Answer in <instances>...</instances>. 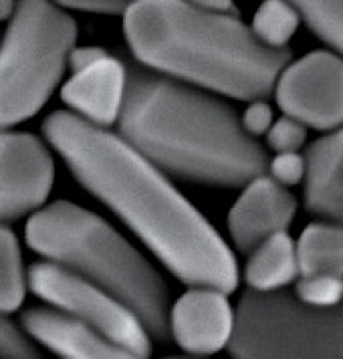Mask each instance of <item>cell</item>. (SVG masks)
Segmentation results:
<instances>
[{
	"mask_svg": "<svg viewBox=\"0 0 343 359\" xmlns=\"http://www.w3.org/2000/svg\"><path fill=\"white\" fill-rule=\"evenodd\" d=\"M43 131L73 176L107 204L172 275L190 287L234 293L238 287L234 252L156 163L119 133L71 111L51 114Z\"/></svg>",
	"mask_w": 343,
	"mask_h": 359,
	"instance_id": "6da1fadb",
	"label": "cell"
},
{
	"mask_svg": "<svg viewBox=\"0 0 343 359\" xmlns=\"http://www.w3.org/2000/svg\"><path fill=\"white\" fill-rule=\"evenodd\" d=\"M117 126L131 147L180 180L243 188L269 168L264 147L227 101L147 67L128 69Z\"/></svg>",
	"mask_w": 343,
	"mask_h": 359,
	"instance_id": "7a4b0ae2",
	"label": "cell"
},
{
	"mask_svg": "<svg viewBox=\"0 0 343 359\" xmlns=\"http://www.w3.org/2000/svg\"><path fill=\"white\" fill-rule=\"evenodd\" d=\"M121 17L142 65L238 101L269 97L293 57L289 47L264 45L236 15L186 0H135Z\"/></svg>",
	"mask_w": 343,
	"mask_h": 359,
	"instance_id": "3957f363",
	"label": "cell"
},
{
	"mask_svg": "<svg viewBox=\"0 0 343 359\" xmlns=\"http://www.w3.org/2000/svg\"><path fill=\"white\" fill-rule=\"evenodd\" d=\"M27 245L126 303L152 339H170V294L160 273L95 212L67 200L39 208L25 226Z\"/></svg>",
	"mask_w": 343,
	"mask_h": 359,
	"instance_id": "277c9868",
	"label": "cell"
},
{
	"mask_svg": "<svg viewBox=\"0 0 343 359\" xmlns=\"http://www.w3.org/2000/svg\"><path fill=\"white\" fill-rule=\"evenodd\" d=\"M77 22L55 0H17L0 39V128L36 115L61 83Z\"/></svg>",
	"mask_w": 343,
	"mask_h": 359,
	"instance_id": "5b68a950",
	"label": "cell"
},
{
	"mask_svg": "<svg viewBox=\"0 0 343 359\" xmlns=\"http://www.w3.org/2000/svg\"><path fill=\"white\" fill-rule=\"evenodd\" d=\"M229 353L238 359L343 358V301L309 305L285 289H246L234 311Z\"/></svg>",
	"mask_w": 343,
	"mask_h": 359,
	"instance_id": "8992f818",
	"label": "cell"
},
{
	"mask_svg": "<svg viewBox=\"0 0 343 359\" xmlns=\"http://www.w3.org/2000/svg\"><path fill=\"white\" fill-rule=\"evenodd\" d=\"M29 289L53 307L85 321L131 358L152 353V337L133 311L95 283L57 262H36L29 269Z\"/></svg>",
	"mask_w": 343,
	"mask_h": 359,
	"instance_id": "52a82bcc",
	"label": "cell"
},
{
	"mask_svg": "<svg viewBox=\"0 0 343 359\" xmlns=\"http://www.w3.org/2000/svg\"><path fill=\"white\" fill-rule=\"evenodd\" d=\"M273 93L285 115L317 131L343 126V57L313 50L278 73Z\"/></svg>",
	"mask_w": 343,
	"mask_h": 359,
	"instance_id": "ba28073f",
	"label": "cell"
},
{
	"mask_svg": "<svg viewBox=\"0 0 343 359\" xmlns=\"http://www.w3.org/2000/svg\"><path fill=\"white\" fill-rule=\"evenodd\" d=\"M55 182L49 147L33 133L0 128V224L45 206Z\"/></svg>",
	"mask_w": 343,
	"mask_h": 359,
	"instance_id": "9c48e42d",
	"label": "cell"
},
{
	"mask_svg": "<svg viewBox=\"0 0 343 359\" xmlns=\"http://www.w3.org/2000/svg\"><path fill=\"white\" fill-rule=\"evenodd\" d=\"M168 327L174 341L186 353L214 355L229 347L234 311L224 291L214 287H190L172 305Z\"/></svg>",
	"mask_w": 343,
	"mask_h": 359,
	"instance_id": "30bf717a",
	"label": "cell"
},
{
	"mask_svg": "<svg viewBox=\"0 0 343 359\" xmlns=\"http://www.w3.org/2000/svg\"><path fill=\"white\" fill-rule=\"evenodd\" d=\"M297 214V198L267 174L243 186L241 196L230 208L227 224L234 246L250 252L255 246L275 232L289 230Z\"/></svg>",
	"mask_w": 343,
	"mask_h": 359,
	"instance_id": "8fae6325",
	"label": "cell"
},
{
	"mask_svg": "<svg viewBox=\"0 0 343 359\" xmlns=\"http://www.w3.org/2000/svg\"><path fill=\"white\" fill-rule=\"evenodd\" d=\"M128 87V67L112 55L75 71L63 85L61 99L85 121L109 128L117 123Z\"/></svg>",
	"mask_w": 343,
	"mask_h": 359,
	"instance_id": "7c38bea8",
	"label": "cell"
},
{
	"mask_svg": "<svg viewBox=\"0 0 343 359\" xmlns=\"http://www.w3.org/2000/svg\"><path fill=\"white\" fill-rule=\"evenodd\" d=\"M22 327L45 349L69 359L131 358L97 329L61 309L34 307L22 313Z\"/></svg>",
	"mask_w": 343,
	"mask_h": 359,
	"instance_id": "4fadbf2b",
	"label": "cell"
},
{
	"mask_svg": "<svg viewBox=\"0 0 343 359\" xmlns=\"http://www.w3.org/2000/svg\"><path fill=\"white\" fill-rule=\"evenodd\" d=\"M305 208L343 226V126L305 149Z\"/></svg>",
	"mask_w": 343,
	"mask_h": 359,
	"instance_id": "5bb4252c",
	"label": "cell"
},
{
	"mask_svg": "<svg viewBox=\"0 0 343 359\" xmlns=\"http://www.w3.org/2000/svg\"><path fill=\"white\" fill-rule=\"evenodd\" d=\"M245 264L246 285L255 291H277L299 277L297 246L287 230L275 232L248 252Z\"/></svg>",
	"mask_w": 343,
	"mask_h": 359,
	"instance_id": "9a60e30c",
	"label": "cell"
},
{
	"mask_svg": "<svg viewBox=\"0 0 343 359\" xmlns=\"http://www.w3.org/2000/svg\"><path fill=\"white\" fill-rule=\"evenodd\" d=\"M297 246L299 275H342L343 226L335 222H313L301 232Z\"/></svg>",
	"mask_w": 343,
	"mask_h": 359,
	"instance_id": "2e32d148",
	"label": "cell"
},
{
	"mask_svg": "<svg viewBox=\"0 0 343 359\" xmlns=\"http://www.w3.org/2000/svg\"><path fill=\"white\" fill-rule=\"evenodd\" d=\"M29 275L22 266L17 234L0 224V311L15 313L25 303Z\"/></svg>",
	"mask_w": 343,
	"mask_h": 359,
	"instance_id": "e0dca14e",
	"label": "cell"
},
{
	"mask_svg": "<svg viewBox=\"0 0 343 359\" xmlns=\"http://www.w3.org/2000/svg\"><path fill=\"white\" fill-rule=\"evenodd\" d=\"M299 11L291 0H262L253 18V33L269 47H287L299 29Z\"/></svg>",
	"mask_w": 343,
	"mask_h": 359,
	"instance_id": "ac0fdd59",
	"label": "cell"
},
{
	"mask_svg": "<svg viewBox=\"0 0 343 359\" xmlns=\"http://www.w3.org/2000/svg\"><path fill=\"white\" fill-rule=\"evenodd\" d=\"M317 39L343 57V0H291Z\"/></svg>",
	"mask_w": 343,
	"mask_h": 359,
	"instance_id": "d6986e66",
	"label": "cell"
},
{
	"mask_svg": "<svg viewBox=\"0 0 343 359\" xmlns=\"http://www.w3.org/2000/svg\"><path fill=\"white\" fill-rule=\"evenodd\" d=\"M295 294L309 305H319V307L335 305L343 301V277L329 273L299 275Z\"/></svg>",
	"mask_w": 343,
	"mask_h": 359,
	"instance_id": "ffe728a7",
	"label": "cell"
},
{
	"mask_svg": "<svg viewBox=\"0 0 343 359\" xmlns=\"http://www.w3.org/2000/svg\"><path fill=\"white\" fill-rule=\"evenodd\" d=\"M0 311V358L33 359L41 358L34 339Z\"/></svg>",
	"mask_w": 343,
	"mask_h": 359,
	"instance_id": "44dd1931",
	"label": "cell"
},
{
	"mask_svg": "<svg viewBox=\"0 0 343 359\" xmlns=\"http://www.w3.org/2000/svg\"><path fill=\"white\" fill-rule=\"evenodd\" d=\"M264 135H267V146L277 154L299 151L307 140V126H303L299 119H295L291 115H285L277 121H273Z\"/></svg>",
	"mask_w": 343,
	"mask_h": 359,
	"instance_id": "7402d4cb",
	"label": "cell"
},
{
	"mask_svg": "<svg viewBox=\"0 0 343 359\" xmlns=\"http://www.w3.org/2000/svg\"><path fill=\"white\" fill-rule=\"evenodd\" d=\"M305 156L297 154V151H283L277 154L273 160H269L267 172L271 174V178L277 180L283 186H295L301 180L305 178Z\"/></svg>",
	"mask_w": 343,
	"mask_h": 359,
	"instance_id": "603a6c76",
	"label": "cell"
},
{
	"mask_svg": "<svg viewBox=\"0 0 343 359\" xmlns=\"http://www.w3.org/2000/svg\"><path fill=\"white\" fill-rule=\"evenodd\" d=\"M241 121H243V128L250 135H255V137L264 135L273 123V109L264 99H253L241 117Z\"/></svg>",
	"mask_w": 343,
	"mask_h": 359,
	"instance_id": "cb8c5ba5",
	"label": "cell"
},
{
	"mask_svg": "<svg viewBox=\"0 0 343 359\" xmlns=\"http://www.w3.org/2000/svg\"><path fill=\"white\" fill-rule=\"evenodd\" d=\"M65 8L97 13V15H123L135 0H55Z\"/></svg>",
	"mask_w": 343,
	"mask_h": 359,
	"instance_id": "d4e9b609",
	"label": "cell"
},
{
	"mask_svg": "<svg viewBox=\"0 0 343 359\" xmlns=\"http://www.w3.org/2000/svg\"><path fill=\"white\" fill-rule=\"evenodd\" d=\"M107 50L101 49L97 45H87V47H73L69 53V59H67V67L75 73V71H81L85 67L97 63L101 57H105Z\"/></svg>",
	"mask_w": 343,
	"mask_h": 359,
	"instance_id": "484cf974",
	"label": "cell"
},
{
	"mask_svg": "<svg viewBox=\"0 0 343 359\" xmlns=\"http://www.w3.org/2000/svg\"><path fill=\"white\" fill-rule=\"evenodd\" d=\"M194 4L198 8L213 11V13H227V15H236V4L234 0H186Z\"/></svg>",
	"mask_w": 343,
	"mask_h": 359,
	"instance_id": "4316f807",
	"label": "cell"
},
{
	"mask_svg": "<svg viewBox=\"0 0 343 359\" xmlns=\"http://www.w3.org/2000/svg\"><path fill=\"white\" fill-rule=\"evenodd\" d=\"M15 4H17V0H0V22L11 18L13 11H15Z\"/></svg>",
	"mask_w": 343,
	"mask_h": 359,
	"instance_id": "83f0119b",
	"label": "cell"
}]
</instances>
